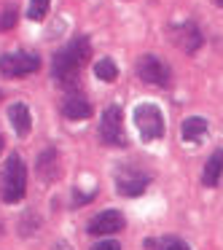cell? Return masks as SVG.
<instances>
[{
    "mask_svg": "<svg viewBox=\"0 0 223 250\" xmlns=\"http://www.w3.org/2000/svg\"><path fill=\"white\" fill-rule=\"evenodd\" d=\"M92 57V43H89L86 35H78L73 38L65 49H60L54 54V65H51V73L60 83H73L81 73V67L89 62Z\"/></svg>",
    "mask_w": 223,
    "mask_h": 250,
    "instance_id": "6da1fadb",
    "label": "cell"
},
{
    "mask_svg": "<svg viewBox=\"0 0 223 250\" xmlns=\"http://www.w3.org/2000/svg\"><path fill=\"white\" fill-rule=\"evenodd\" d=\"M24 191H27V169H24L22 159L14 153V156H8L3 175H0V196H3V202L14 205L24 196Z\"/></svg>",
    "mask_w": 223,
    "mask_h": 250,
    "instance_id": "7a4b0ae2",
    "label": "cell"
},
{
    "mask_svg": "<svg viewBox=\"0 0 223 250\" xmlns=\"http://www.w3.org/2000/svg\"><path fill=\"white\" fill-rule=\"evenodd\" d=\"M41 70V57L33 51H8L0 57V73L6 78H19Z\"/></svg>",
    "mask_w": 223,
    "mask_h": 250,
    "instance_id": "3957f363",
    "label": "cell"
},
{
    "mask_svg": "<svg viewBox=\"0 0 223 250\" xmlns=\"http://www.w3.org/2000/svg\"><path fill=\"white\" fill-rule=\"evenodd\" d=\"M135 124L140 129L142 140L151 143V140H159L164 135V116L159 110V105L153 103H142L135 108Z\"/></svg>",
    "mask_w": 223,
    "mask_h": 250,
    "instance_id": "277c9868",
    "label": "cell"
},
{
    "mask_svg": "<svg viewBox=\"0 0 223 250\" xmlns=\"http://www.w3.org/2000/svg\"><path fill=\"white\" fill-rule=\"evenodd\" d=\"M100 140L105 146L121 148L126 146V135H124V113H121L119 105H110L102 113V121H100Z\"/></svg>",
    "mask_w": 223,
    "mask_h": 250,
    "instance_id": "5b68a950",
    "label": "cell"
},
{
    "mask_svg": "<svg viewBox=\"0 0 223 250\" xmlns=\"http://www.w3.org/2000/svg\"><path fill=\"white\" fill-rule=\"evenodd\" d=\"M148 183H151V175L142 172L140 167L124 164V167L116 169V191L121 196H140L148 188Z\"/></svg>",
    "mask_w": 223,
    "mask_h": 250,
    "instance_id": "8992f818",
    "label": "cell"
},
{
    "mask_svg": "<svg viewBox=\"0 0 223 250\" xmlns=\"http://www.w3.org/2000/svg\"><path fill=\"white\" fill-rule=\"evenodd\" d=\"M137 76L151 86H169V67L156 54H142L137 60Z\"/></svg>",
    "mask_w": 223,
    "mask_h": 250,
    "instance_id": "52a82bcc",
    "label": "cell"
},
{
    "mask_svg": "<svg viewBox=\"0 0 223 250\" xmlns=\"http://www.w3.org/2000/svg\"><path fill=\"white\" fill-rule=\"evenodd\" d=\"M172 41L178 43L180 51H185V54H194L196 49L202 46V33L199 27H196L194 22H183V24H175L172 27Z\"/></svg>",
    "mask_w": 223,
    "mask_h": 250,
    "instance_id": "ba28073f",
    "label": "cell"
},
{
    "mask_svg": "<svg viewBox=\"0 0 223 250\" xmlns=\"http://www.w3.org/2000/svg\"><path fill=\"white\" fill-rule=\"evenodd\" d=\"M124 229V215L119 210H102L89 221V234H116Z\"/></svg>",
    "mask_w": 223,
    "mask_h": 250,
    "instance_id": "9c48e42d",
    "label": "cell"
},
{
    "mask_svg": "<svg viewBox=\"0 0 223 250\" xmlns=\"http://www.w3.org/2000/svg\"><path fill=\"white\" fill-rule=\"evenodd\" d=\"M60 110H62V116H65V119H89V116H92V105H89V100L83 97L81 92L65 94Z\"/></svg>",
    "mask_w": 223,
    "mask_h": 250,
    "instance_id": "30bf717a",
    "label": "cell"
},
{
    "mask_svg": "<svg viewBox=\"0 0 223 250\" xmlns=\"http://www.w3.org/2000/svg\"><path fill=\"white\" fill-rule=\"evenodd\" d=\"M35 172H38V178L43 180V183H54L57 178H60V156H57L54 148H46L43 153L38 156V164H35Z\"/></svg>",
    "mask_w": 223,
    "mask_h": 250,
    "instance_id": "8fae6325",
    "label": "cell"
},
{
    "mask_svg": "<svg viewBox=\"0 0 223 250\" xmlns=\"http://www.w3.org/2000/svg\"><path fill=\"white\" fill-rule=\"evenodd\" d=\"M8 121H11L14 132H17L19 137H27L30 129H33V119H30V110L27 105L22 103H14L11 108H8Z\"/></svg>",
    "mask_w": 223,
    "mask_h": 250,
    "instance_id": "7c38bea8",
    "label": "cell"
},
{
    "mask_svg": "<svg viewBox=\"0 0 223 250\" xmlns=\"http://www.w3.org/2000/svg\"><path fill=\"white\" fill-rule=\"evenodd\" d=\"M180 135H183V140H188V143L204 140V135H207V119H202V116H188V119L183 121V126H180Z\"/></svg>",
    "mask_w": 223,
    "mask_h": 250,
    "instance_id": "4fadbf2b",
    "label": "cell"
},
{
    "mask_svg": "<svg viewBox=\"0 0 223 250\" xmlns=\"http://www.w3.org/2000/svg\"><path fill=\"white\" fill-rule=\"evenodd\" d=\"M221 172H223V148H221V151H215L210 159H207L204 175H202L204 186H218V180H221Z\"/></svg>",
    "mask_w": 223,
    "mask_h": 250,
    "instance_id": "5bb4252c",
    "label": "cell"
},
{
    "mask_svg": "<svg viewBox=\"0 0 223 250\" xmlns=\"http://www.w3.org/2000/svg\"><path fill=\"white\" fill-rule=\"evenodd\" d=\"M94 73H97V78H102V81L113 83L116 78H119V67H116V62L110 60V57H102V60L94 65Z\"/></svg>",
    "mask_w": 223,
    "mask_h": 250,
    "instance_id": "9a60e30c",
    "label": "cell"
},
{
    "mask_svg": "<svg viewBox=\"0 0 223 250\" xmlns=\"http://www.w3.org/2000/svg\"><path fill=\"white\" fill-rule=\"evenodd\" d=\"M49 6H51V0H30L27 17L33 19V22H43L46 14H49Z\"/></svg>",
    "mask_w": 223,
    "mask_h": 250,
    "instance_id": "2e32d148",
    "label": "cell"
},
{
    "mask_svg": "<svg viewBox=\"0 0 223 250\" xmlns=\"http://www.w3.org/2000/svg\"><path fill=\"white\" fill-rule=\"evenodd\" d=\"M148 245H151L153 250H188V245L178 237H164V239H159V242H148Z\"/></svg>",
    "mask_w": 223,
    "mask_h": 250,
    "instance_id": "e0dca14e",
    "label": "cell"
},
{
    "mask_svg": "<svg viewBox=\"0 0 223 250\" xmlns=\"http://www.w3.org/2000/svg\"><path fill=\"white\" fill-rule=\"evenodd\" d=\"M17 24V8H3L0 11V30H11Z\"/></svg>",
    "mask_w": 223,
    "mask_h": 250,
    "instance_id": "ac0fdd59",
    "label": "cell"
},
{
    "mask_svg": "<svg viewBox=\"0 0 223 250\" xmlns=\"http://www.w3.org/2000/svg\"><path fill=\"white\" fill-rule=\"evenodd\" d=\"M92 250H121V245L116 242V239H102V242H97Z\"/></svg>",
    "mask_w": 223,
    "mask_h": 250,
    "instance_id": "d6986e66",
    "label": "cell"
},
{
    "mask_svg": "<svg viewBox=\"0 0 223 250\" xmlns=\"http://www.w3.org/2000/svg\"><path fill=\"white\" fill-rule=\"evenodd\" d=\"M3 146H6V140H3V135H0V153H3Z\"/></svg>",
    "mask_w": 223,
    "mask_h": 250,
    "instance_id": "ffe728a7",
    "label": "cell"
},
{
    "mask_svg": "<svg viewBox=\"0 0 223 250\" xmlns=\"http://www.w3.org/2000/svg\"><path fill=\"white\" fill-rule=\"evenodd\" d=\"M218 3H221V6H223V0H218Z\"/></svg>",
    "mask_w": 223,
    "mask_h": 250,
    "instance_id": "44dd1931",
    "label": "cell"
}]
</instances>
